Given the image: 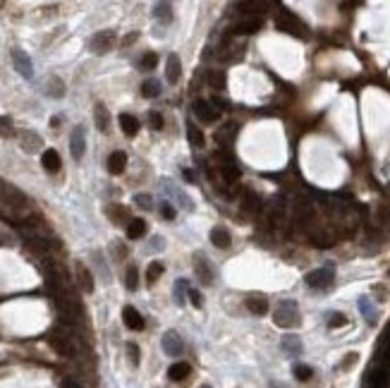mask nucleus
Segmentation results:
<instances>
[{"label": "nucleus", "mask_w": 390, "mask_h": 388, "mask_svg": "<svg viewBox=\"0 0 390 388\" xmlns=\"http://www.w3.org/2000/svg\"><path fill=\"white\" fill-rule=\"evenodd\" d=\"M48 343L60 357H67V360H77L82 352V336L77 333V328H70V326L53 328L48 333Z\"/></svg>", "instance_id": "f257e3e1"}, {"label": "nucleus", "mask_w": 390, "mask_h": 388, "mask_svg": "<svg viewBox=\"0 0 390 388\" xmlns=\"http://www.w3.org/2000/svg\"><path fill=\"white\" fill-rule=\"evenodd\" d=\"M273 321H275L278 328H297L302 321L297 302L294 299H283L278 305V309L273 312Z\"/></svg>", "instance_id": "f03ea898"}, {"label": "nucleus", "mask_w": 390, "mask_h": 388, "mask_svg": "<svg viewBox=\"0 0 390 388\" xmlns=\"http://www.w3.org/2000/svg\"><path fill=\"white\" fill-rule=\"evenodd\" d=\"M275 27H278L280 31H285V34L307 36V27H304V24H302L292 12H290V10H285V7H280L278 14H275Z\"/></svg>", "instance_id": "7ed1b4c3"}, {"label": "nucleus", "mask_w": 390, "mask_h": 388, "mask_svg": "<svg viewBox=\"0 0 390 388\" xmlns=\"http://www.w3.org/2000/svg\"><path fill=\"white\" fill-rule=\"evenodd\" d=\"M333 269L328 266V269H319V271H311L307 276V285L311 290H330L333 288Z\"/></svg>", "instance_id": "20e7f679"}, {"label": "nucleus", "mask_w": 390, "mask_h": 388, "mask_svg": "<svg viewBox=\"0 0 390 388\" xmlns=\"http://www.w3.org/2000/svg\"><path fill=\"white\" fill-rule=\"evenodd\" d=\"M194 115L201 120V122H216V120L220 118V111H218L211 101H206V98H196L194 101Z\"/></svg>", "instance_id": "39448f33"}, {"label": "nucleus", "mask_w": 390, "mask_h": 388, "mask_svg": "<svg viewBox=\"0 0 390 388\" xmlns=\"http://www.w3.org/2000/svg\"><path fill=\"white\" fill-rule=\"evenodd\" d=\"M160 345H163V352H165L168 357H180V355L184 352V343H182V338L175 331H165V333H163Z\"/></svg>", "instance_id": "423d86ee"}, {"label": "nucleus", "mask_w": 390, "mask_h": 388, "mask_svg": "<svg viewBox=\"0 0 390 388\" xmlns=\"http://www.w3.org/2000/svg\"><path fill=\"white\" fill-rule=\"evenodd\" d=\"M194 271H196V276H199V280L206 285L213 283V278H216V273H213V266H211V261L206 259V254H201V252H196L194 254Z\"/></svg>", "instance_id": "0eeeda50"}, {"label": "nucleus", "mask_w": 390, "mask_h": 388, "mask_svg": "<svg viewBox=\"0 0 390 388\" xmlns=\"http://www.w3.org/2000/svg\"><path fill=\"white\" fill-rule=\"evenodd\" d=\"M12 63H14V69L20 72L22 77H27V79H31V75H34V65H31V58L24 53L22 48H12Z\"/></svg>", "instance_id": "6e6552de"}, {"label": "nucleus", "mask_w": 390, "mask_h": 388, "mask_svg": "<svg viewBox=\"0 0 390 388\" xmlns=\"http://www.w3.org/2000/svg\"><path fill=\"white\" fill-rule=\"evenodd\" d=\"M261 27H264V20H261V17H242V20H239L235 27H232V34H235V36L256 34Z\"/></svg>", "instance_id": "1a4fd4ad"}, {"label": "nucleus", "mask_w": 390, "mask_h": 388, "mask_svg": "<svg viewBox=\"0 0 390 388\" xmlns=\"http://www.w3.org/2000/svg\"><path fill=\"white\" fill-rule=\"evenodd\" d=\"M242 53H244V46H235L232 39L228 36V39L220 43V50H218L216 56H218V60H223V63H232V60H237Z\"/></svg>", "instance_id": "9d476101"}, {"label": "nucleus", "mask_w": 390, "mask_h": 388, "mask_svg": "<svg viewBox=\"0 0 390 388\" xmlns=\"http://www.w3.org/2000/svg\"><path fill=\"white\" fill-rule=\"evenodd\" d=\"M84 149H86V137H84V127H75L70 134V151L75 161H82Z\"/></svg>", "instance_id": "9b49d317"}, {"label": "nucleus", "mask_w": 390, "mask_h": 388, "mask_svg": "<svg viewBox=\"0 0 390 388\" xmlns=\"http://www.w3.org/2000/svg\"><path fill=\"white\" fill-rule=\"evenodd\" d=\"M113 43H115V34L113 31H98L94 39H91V50L94 53H108L113 48Z\"/></svg>", "instance_id": "f8f14e48"}, {"label": "nucleus", "mask_w": 390, "mask_h": 388, "mask_svg": "<svg viewBox=\"0 0 390 388\" xmlns=\"http://www.w3.org/2000/svg\"><path fill=\"white\" fill-rule=\"evenodd\" d=\"M239 206H242V211H247V214H256V211H261V197H258L254 189H242V194H239Z\"/></svg>", "instance_id": "ddd939ff"}, {"label": "nucleus", "mask_w": 390, "mask_h": 388, "mask_svg": "<svg viewBox=\"0 0 390 388\" xmlns=\"http://www.w3.org/2000/svg\"><path fill=\"white\" fill-rule=\"evenodd\" d=\"M218 175H220V180L225 182H237L242 178V170L235 166V161H228V163H218Z\"/></svg>", "instance_id": "4468645a"}, {"label": "nucleus", "mask_w": 390, "mask_h": 388, "mask_svg": "<svg viewBox=\"0 0 390 388\" xmlns=\"http://www.w3.org/2000/svg\"><path fill=\"white\" fill-rule=\"evenodd\" d=\"M180 75H182L180 58L175 56V53H170V56H168V65H165V79H168V84H177V82H180Z\"/></svg>", "instance_id": "2eb2a0df"}, {"label": "nucleus", "mask_w": 390, "mask_h": 388, "mask_svg": "<svg viewBox=\"0 0 390 388\" xmlns=\"http://www.w3.org/2000/svg\"><path fill=\"white\" fill-rule=\"evenodd\" d=\"M127 166V153L125 151H113L108 156V173L110 175H122Z\"/></svg>", "instance_id": "dca6fc26"}, {"label": "nucleus", "mask_w": 390, "mask_h": 388, "mask_svg": "<svg viewBox=\"0 0 390 388\" xmlns=\"http://www.w3.org/2000/svg\"><path fill=\"white\" fill-rule=\"evenodd\" d=\"M75 273H77V283L84 292H94V278H91V271L84 266L82 261H77L75 266Z\"/></svg>", "instance_id": "f3484780"}, {"label": "nucleus", "mask_w": 390, "mask_h": 388, "mask_svg": "<svg viewBox=\"0 0 390 388\" xmlns=\"http://www.w3.org/2000/svg\"><path fill=\"white\" fill-rule=\"evenodd\" d=\"M122 321H125L127 328H132V331H141L144 328V319H141V314L134 309V307H125L122 309Z\"/></svg>", "instance_id": "a211bd4d"}, {"label": "nucleus", "mask_w": 390, "mask_h": 388, "mask_svg": "<svg viewBox=\"0 0 390 388\" xmlns=\"http://www.w3.org/2000/svg\"><path fill=\"white\" fill-rule=\"evenodd\" d=\"M20 144H22V149H24L27 153H34V151L41 149V137H39L36 132L27 130V132H22L20 134Z\"/></svg>", "instance_id": "6ab92c4d"}, {"label": "nucleus", "mask_w": 390, "mask_h": 388, "mask_svg": "<svg viewBox=\"0 0 390 388\" xmlns=\"http://www.w3.org/2000/svg\"><path fill=\"white\" fill-rule=\"evenodd\" d=\"M211 242L216 244L218 250H228L232 244V237H230V233L223 228V225H216V228L211 230Z\"/></svg>", "instance_id": "aec40b11"}, {"label": "nucleus", "mask_w": 390, "mask_h": 388, "mask_svg": "<svg viewBox=\"0 0 390 388\" xmlns=\"http://www.w3.org/2000/svg\"><path fill=\"white\" fill-rule=\"evenodd\" d=\"M41 163L48 173H58L60 166H63V163H60V153H58L55 149H46V151L41 153Z\"/></svg>", "instance_id": "412c9836"}, {"label": "nucleus", "mask_w": 390, "mask_h": 388, "mask_svg": "<svg viewBox=\"0 0 390 388\" xmlns=\"http://www.w3.org/2000/svg\"><path fill=\"white\" fill-rule=\"evenodd\" d=\"M235 137H237V125L235 122H228V125H223L220 130L216 132V142L220 146H230L232 142H235Z\"/></svg>", "instance_id": "4be33fe9"}, {"label": "nucleus", "mask_w": 390, "mask_h": 388, "mask_svg": "<svg viewBox=\"0 0 390 388\" xmlns=\"http://www.w3.org/2000/svg\"><path fill=\"white\" fill-rule=\"evenodd\" d=\"M94 120H96L98 132H108V127H110V113H108V108H105L103 103H96V108H94Z\"/></svg>", "instance_id": "5701e85b"}, {"label": "nucleus", "mask_w": 390, "mask_h": 388, "mask_svg": "<svg viewBox=\"0 0 390 388\" xmlns=\"http://www.w3.org/2000/svg\"><path fill=\"white\" fill-rule=\"evenodd\" d=\"M192 374V367H189L187 362H175L173 367L168 369V376H170V381H184V379H187V376Z\"/></svg>", "instance_id": "b1692460"}, {"label": "nucleus", "mask_w": 390, "mask_h": 388, "mask_svg": "<svg viewBox=\"0 0 390 388\" xmlns=\"http://www.w3.org/2000/svg\"><path fill=\"white\" fill-rule=\"evenodd\" d=\"M247 309L256 316H264L268 312V299L261 297V295H251V297H247Z\"/></svg>", "instance_id": "393cba45"}, {"label": "nucleus", "mask_w": 390, "mask_h": 388, "mask_svg": "<svg viewBox=\"0 0 390 388\" xmlns=\"http://www.w3.org/2000/svg\"><path fill=\"white\" fill-rule=\"evenodd\" d=\"M163 189H165L168 194H173L175 199L180 201V206H182V208H187V211H192V208H194V204H192V199H189L187 194H182L180 189L175 187V185H173V182H170V180H165V182H163Z\"/></svg>", "instance_id": "a878e982"}, {"label": "nucleus", "mask_w": 390, "mask_h": 388, "mask_svg": "<svg viewBox=\"0 0 390 388\" xmlns=\"http://www.w3.org/2000/svg\"><path fill=\"white\" fill-rule=\"evenodd\" d=\"M120 127H122V132H125L127 137H134L139 132V120L134 118V115H129V113H122L120 115Z\"/></svg>", "instance_id": "bb28decb"}, {"label": "nucleus", "mask_w": 390, "mask_h": 388, "mask_svg": "<svg viewBox=\"0 0 390 388\" xmlns=\"http://www.w3.org/2000/svg\"><path fill=\"white\" fill-rule=\"evenodd\" d=\"M144 235H146V223L141 221V218H132V221L127 223V237L129 240H139Z\"/></svg>", "instance_id": "cd10ccee"}, {"label": "nucleus", "mask_w": 390, "mask_h": 388, "mask_svg": "<svg viewBox=\"0 0 390 388\" xmlns=\"http://www.w3.org/2000/svg\"><path fill=\"white\" fill-rule=\"evenodd\" d=\"M206 79H209L211 89H216V91H223L228 86V77H225L223 69H211L209 75H206Z\"/></svg>", "instance_id": "c85d7f7f"}, {"label": "nucleus", "mask_w": 390, "mask_h": 388, "mask_svg": "<svg viewBox=\"0 0 390 388\" xmlns=\"http://www.w3.org/2000/svg\"><path fill=\"white\" fill-rule=\"evenodd\" d=\"M187 137H189V144L194 146V149H203V146H206V137H203V132L196 125H189Z\"/></svg>", "instance_id": "c756f323"}, {"label": "nucleus", "mask_w": 390, "mask_h": 388, "mask_svg": "<svg viewBox=\"0 0 390 388\" xmlns=\"http://www.w3.org/2000/svg\"><path fill=\"white\" fill-rule=\"evenodd\" d=\"M280 347H283L287 355H292V357H297V355L302 352V343H300V338H294V336H287V338L280 343Z\"/></svg>", "instance_id": "7c9ffc66"}, {"label": "nucleus", "mask_w": 390, "mask_h": 388, "mask_svg": "<svg viewBox=\"0 0 390 388\" xmlns=\"http://www.w3.org/2000/svg\"><path fill=\"white\" fill-rule=\"evenodd\" d=\"M158 94H160V82H156V79H146V82L141 84V96L156 98Z\"/></svg>", "instance_id": "2f4dec72"}, {"label": "nucleus", "mask_w": 390, "mask_h": 388, "mask_svg": "<svg viewBox=\"0 0 390 388\" xmlns=\"http://www.w3.org/2000/svg\"><path fill=\"white\" fill-rule=\"evenodd\" d=\"M163 271H165V266L160 261H151L148 263V269H146V280L148 283H156L160 276H163Z\"/></svg>", "instance_id": "473e14b6"}, {"label": "nucleus", "mask_w": 390, "mask_h": 388, "mask_svg": "<svg viewBox=\"0 0 390 388\" xmlns=\"http://www.w3.org/2000/svg\"><path fill=\"white\" fill-rule=\"evenodd\" d=\"M125 285H127V290H137V288H139V271H137V266H129V269H127Z\"/></svg>", "instance_id": "72a5a7b5"}, {"label": "nucleus", "mask_w": 390, "mask_h": 388, "mask_svg": "<svg viewBox=\"0 0 390 388\" xmlns=\"http://www.w3.org/2000/svg\"><path fill=\"white\" fill-rule=\"evenodd\" d=\"M48 94L53 98H63L65 96V84L58 79V77H50L48 79Z\"/></svg>", "instance_id": "f704fd0d"}, {"label": "nucleus", "mask_w": 390, "mask_h": 388, "mask_svg": "<svg viewBox=\"0 0 390 388\" xmlns=\"http://www.w3.org/2000/svg\"><path fill=\"white\" fill-rule=\"evenodd\" d=\"M292 374H294V379H300V381H309V379L313 376V369L307 367V364H294Z\"/></svg>", "instance_id": "c9c22d12"}, {"label": "nucleus", "mask_w": 390, "mask_h": 388, "mask_svg": "<svg viewBox=\"0 0 390 388\" xmlns=\"http://www.w3.org/2000/svg\"><path fill=\"white\" fill-rule=\"evenodd\" d=\"M105 214L110 216V218H113V221H115V223H122V221H125V218H127V211H125V208H122V206H118V204H113V206H108V208H105Z\"/></svg>", "instance_id": "e433bc0d"}, {"label": "nucleus", "mask_w": 390, "mask_h": 388, "mask_svg": "<svg viewBox=\"0 0 390 388\" xmlns=\"http://www.w3.org/2000/svg\"><path fill=\"white\" fill-rule=\"evenodd\" d=\"M156 17H158V20H165V22L173 20V7H170V3H158V5H156Z\"/></svg>", "instance_id": "4c0bfd02"}, {"label": "nucleus", "mask_w": 390, "mask_h": 388, "mask_svg": "<svg viewBox=\"0 0 390 388\" xmlns=\"http://www.w3.org/2000/svg\"><path fill=\"white\" fill-rule=\"evenodd\" d=\"M184 292H189V283L184 278H180V280L175 283V299H177V305L184 302Z\"/></svg>", "instance_id": "58836bf2"}, {"label": "nucleus", "mask_w": 390, "mask_h": 388, "mask_svg": "<svg viewBox=\"0 0 390 388\" xmlns=\"http://www.w3.org/2000/svg\"><path fill=\"white\" fill-rule=\"evenodd\" d=\"M14 134V127H12V120L7 115H0V137H12Z\"/></svg>", "instance_id": "ea45409f"}, {"label": "nucleus", "mask_w": 390, "mask_h": 388, "mask_svg": "<svg viewBox=\"0 0 390 388\" xmlns=\"http://www.w3.org/2000/svg\"><path fill=\"white\" fill-rule=\"evenodd\" d=\"M347 324V316L340 312H335L330 314V319H328V328H342V326Z\"/></svg>", "instance_id": "a19ab883"}, {"label": "nucleus", "mask_w": 390, "mask_h": 388, "mask_svg": "<svg viewBox=\"0 0 390 388\" xmlns=\"http://www.w3.org/2000/svg\"><path fill=\"white\" fill-rule=\"evenodd\" d=\"M141 69H156V65H158V56H156V53H151V50H148L146 56L141 58Z\"/></svg>", "instance_id": "79ce46f5"}, {"label": "nucleus", "mask_w": 390, "mask_h": 388, "mask_svg": "<svg viewBox=\"0 0 390 388\" xmlns=\"http://www.w3.org/2000/svg\"><path fill=\"white\" fill-rule=\"evenodd\" d=\"M134 204H137L139 208H146V211L154 208V199H151L148 194H137V197H134Z\"/></svg>", "instance_id": "37998d69"}, {"label": "nucleus", "mask_w": 390, "mask_h": 388, "mask_svg": "<svg viewBox=\"0 0 390 388\" xmlns=\"http://www.w3.org/2000/svg\"><path fill=\"white\" fill-rule=\"evenodd\" d=\"M160 216L168 218V221H173L175 216H177V211H175V206L170 204V201H163V206H160Z\"/></svg>", "instance_id": "c03bdc74"}, {"label": "nucleus", "mask_w": 390, "mask_h": 388, "mask_svg": "<svg viewBox=\"0 0 390 388\" xmlns=\"http://www.w3.org/2000/svg\"><path fill=\"white\" fill-rule=\"evenodd\" d=\"M359 309H362V314H366V319L374 324V319H376V314H374V309H371V305H369V299L364 297L362 302H359Z\"/></svg>", "instance_id": "a18cd8bd"}, {"label": "nucleus", "mask_w": 390, "mask_h": 388, "mask_svg": "<svg viewBox=\"0 0 390 388\" xmlns=\"http://www.w3.org/2000/svg\"><path fill=\"white\" fill-rule=\"evenodd\" d=\"M211 103L216 105L218 111H228V108H230V101H228V98H223L220 94H216V96L211 98Z\"/></svg>", "instance_id": "49530a36"}, {"label": "nucleus", "mask_w": 390, "mask_h": 388, "mask_svg": "<svg viewBox=\"0 0 390 388\" xmlns=\"http://www.w3.org/2000/svg\"><path fill=\"white\" fill-rule=\"evenodd\" d=\"M127 355H129V362L137 367L139 364V347L134 345V343H127Z\"/></svg>", "instance_id": "de8ad7c7"}, {"label": "nucleus", "mask_w": 390, "mask_h": 388, "mask_svg": "<svg viewBox=\"0 0 390 388\" xmlns=\"http://www.w3.org/2000/svg\"><path fill=\"white\" fill-rule=\"evenodd\" d=\"M148 122H151V130H163V118H160V113H156V111L148 113Z\"/></svg>", "instance_id": "09e8293b"}, {"label": "nucleus", "mask_w": 390, "mask_h": 388, "mask_svg": "<svg viewBox=\"0 0 390 388\" xmlns=\"http://www.w3.org/2000/svg\"><path fill=\"white\" fill-rule=\"evenodd\" d=\"M189 299H192V305H194L196 309H201V307H203L201 295H199V290H194V288H189Z\"/></svg>", "instance_id": "8fccbe9b"}, {"label": "nucleus", "mask_w": 390, "mask_h": 388, "mask_svg": "<svg viewBox=\"0 0 390 388\" xmlns=\"http://www.w3.org/2000/svg\"><path fill=\"white\" fill-rule=\"evenodd\" d=\"M357 357H359V355H357V352H349L347 357H345V360H342L340 369H349V367H352V364H355V362H357Z\"/></svg>", "instance_id": "3c124183"}, {"label": "nucleus", "mask_w": 390, "mask_h": 388, "mask_svg": "<svg viewBox=\"0 0 390 388\" xmlns=\"http://www.w3.org/2000/svg\"><path fill=\"white\" fill-rule=\"evenodd\" d=\"M63 388H84V386H79L75 379H65V381H63Z\"/></svg>", "instance_id": "603ef678"}, {"label": "nucleus", "mask_w": 390, "mask_h": 388, "mask_svg": "<svg viewBox=\"0 0 390 388\" xmlns=\"http://www.w3.org/2000/svg\"><path fill=\"white\" fill-rule=\"evenodd\" d=\"M137 36H139V34H129V36H127V39H125V41H122V43H125V46H129V43H134V41H137Z\"/></svg>", "instance_id": "864d4df0"}, {"label": "nucleus", "mask_w": 390, "mask_h": 388, "mask_svg": "<svg viewBox=\"0 0 390 388\" xmlns=\"http://www.w3.org/2000/svg\"><path fill=\"white\" fill-rule=\"evenodd\" d=\"M58 125H60V118H58V115H55V118H50V127H53V130H58Z\"/></svg>", "instance_id": "5fc2aeb1"}, {"label": "nucleus", "mask_w": 390, "mask_h": 388, "mask_svg": "<svg viewBox=\"0 0 390 388\" xmlns=\"http://www.w3.org/2000/svg\"><path fill=\"white\" fill-rule=\"evenodd\" d=\"M5 187H7V182H5V180H0V201H3V194H5Z\"/></svg>", "instance_id": "6e6d98bb"}, {"label": "nucleus", "mask_w": 390, "mask_h": 388, "mask_svg": "<svg viewBox=\"0 0 390 388\" xmlns=\"http://www.w3.org/2000/svg\"><path fill=\"white\" fill-rule=\"evenodd\" d=\"M268 388H285V386H278V383H271V386Z\"/></svg>", "instance_id": "4d7b16f0"}, {"label": "nucleus", "mask_w": 390, "mask_h": 388, "mask_svg": "<svg viewBox=\"0 0 390 388\" xmlns=\"http://www.w3.org/2000/svg\"><path fill=\"white\" fill-rule=\"evenodd\" d=\"M201 388H211V386H201Z\"/></svg>", "instance_id": "13d9d810"}, {"label": "nucleus", "mask_w": 390, "mask_h": 388, "mask_svg": "<svg viewBox=\"0 0 390 388\" xmlns=\"http://www.w3.org/2000/svg\"><path fill=\"white\" fill-rule=\"evenodd\" d=\"M0 7H3V3H0Z\"/></svg>", "instance_id": "bf43d9fd"}]
</instances>
